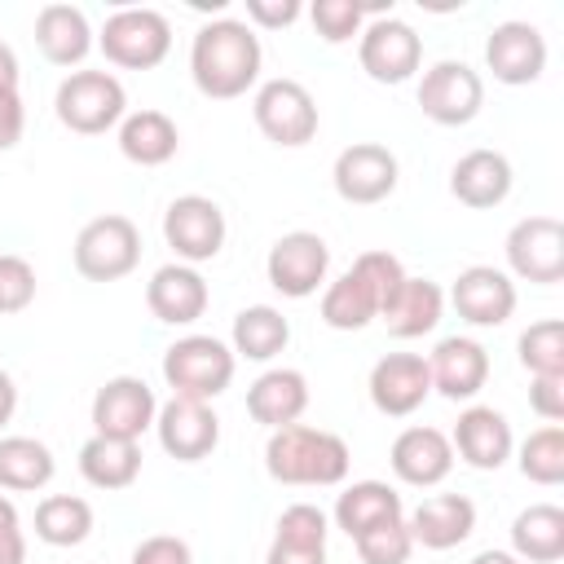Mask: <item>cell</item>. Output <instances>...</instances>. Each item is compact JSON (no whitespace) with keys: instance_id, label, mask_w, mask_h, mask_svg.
Listing matches in <instances>:
<instances>
[{"instance_id":"6da1fadb","label":"cell","mask_w":564,"mask_h":564,"mask_svg":"<svg viewBox=\"0 0 564 564\" xmlns=\"http://www.w3.org/2000/svg\"><path fill=\"white\" fill-rule=\"evenodd\" d=\"M260 35L238 22V18H216V22H203L194 44H189V75H194V88L212 101H234L242 97L247 88H256L260 79Z\"/></svg>"},{"instance_id":"7a4b0ae2","label":"cell","mask_w":564,"mask_h":564,"mask_svg":"<svg viewBox=\"0 0 564 564\" xmlns=\"http://www.w3.org/2000/svg\"><path fill=\"white\" fill-rule=\"evenodd\" d=\"M348 445L335 432L308 427V423H291L278 427L264 445V471L278 485H339L348 476Z\"/></svg>"},{"instance_id":"3957f363","label":"cell","mask_w":564,"mask_h":564,"mask_svg":"<svg viewBox=\"0 0 564 564\" xmlns=\"http://www.w3.org/2000/svg\"><path fill=\"white\" fill-rule=\"evenodd\" d=\"M53 110H57L62 128H70L79 137H101V132L123 123L128 93H123V84L110 70H70L57 84Z\"/></svg>"},{"instance_id":"277c9868","label":"cell","mask_w":564,"mask_h":564,"mask_svg":"<svg viewBox=\"0 0 564 564\" xmlns=\"http://www.w3.org/2000/svg\"><path fill=\"white\" fill-rule=\"evenodd\" d=\"M234 366H238L234 348L220 344L216 335H185L163 352V379L172 397H194V401L220 397L234 383Z\"/></svg>"},{"instance_id":"5b68a950","label":"cell","mask_w":564,"mask_h":564,"mask_svg":"<svg viewBox=\"0 0 564 564\" xmlns=\"http://www.w3.org/2000/svg\"><path fill=\"white\" fill-rule=\"evenodd\" d=\"M141 264V229L119 216L106 212L97 220H88L75 234V269L88 282H119Z\"/></svg>"},{"instance_id":"8992f818","label":"cell","mask_w":564,"mask_h":564,"mask_svg":"<svg viewBox=\"0 0 564 564\" xmlns=\"http://www.w3.org/2000/svg\"><path fill=\"white\" fill-rule=\"evenodd\" d=\"M97 48L110 66L123 70H154L172 53V22L159 9H119L106 18Z\"/></svg>"},{"instance_id":"52a82bcc","label":"cell","mask_w":564,"mask_h":564,"mask_svg":"<svg viewBox=\"0 0 564 564\" xmlns=\"http://www.w3.org/2000/svg\"><path fill=\"white\" fill-rule=\"evenodd\" d=\"M251 115L273 145L295 150L317 137V101L300 79H264L251 97Z\"/></svg>"},{"instance_id":"ba28073f","label":"cell","mask_w":564,"mask_h":564,"mask_svg":"<svg viewBox=\"0 0 564 564\" xmlns=\"http://www.w3.org/2000/svg\"><path fill=\"white\" fill-rule=\"evenodd\" d=\"M419 106H423V115L432 123L463 128L485 106V79L467 62L445 57V62H436V66L423 70V79H419Z\"/></svg>"},{"instance_id":"9c48e42d","label":"cell","mask_w":564,"mask_h":564,"mask_svg":"<svg viewBox=\"0 0 564 564\" xmlns=\"http://www.w3.org/2000/svg\"><path fill=\"white\" fill-rule=\"evenodd\" d=\"M163 238L181 264L216 260L225 247V212L207 194H181L163 212Z\"/></svg>"},{"instance_id":"30bf717a","label":"cell","mask_w":564,"mask_h":564,"mask_svg":"<svg viewBox=\"0 0 564 564\" xmlns=\"http://www.w3.org/2000/svg\"><path fill=\"white\" fill-rule=\"evenodd\" d=\"M357 62L375 84H405L423 62V40L410 22L383 13L357 35Z\"/></svg>"},{"instance_id":"8fae6325","label":"cell","mask_w":564,"mask_h":564,"mask_svg":"<svg viewBox=\"0 0 564 564\" xmlns=\"http://www.w3.org/2000/svg\"><path fill=\"white\" fill-rule=\"evenodd\" d=\"M326 269H330V247H326V238L313 234V229H291V234H282V238L269 247V260H264L269 286L282 291L286 300H308V295L326 282Z\"/></svg>"},{"instance_id":"7c38bea8","label":"cell","mask_w":564,"mask_h":564,"mask_svg":"<svg viewBox=\"0 0 564 564\" xmlns=\"http://www.w3.org/2000/svg\"><path fill=\"white\" fill-rule=\"evenodd\" d=\"M154 414H159L154 388L137 375H115L93 397V436L141 441V432L154 427Z\"/></svg>"},{"instance_id":"4fadbf2b","label":"cell","mask_w":564,"mask_h":564,"mask_svg":"<svg viewBox=\"0 0 564 564\" xmlns=\"http://www.w3.org/2000/svg\"><path fill=\"white\" fill-rule=\"evenodd\" d=\"M397 154L379 141H352L348 150L335 154V167H330V181H335V194L344 203H357V207H370V203H383L392 189H397Z\"/></svg>"},{"instance_id":"5bb4252c","label":"cell","mask_w":564,"mask_h":564,"mask_svg":"<svg viewBox=\"0 0 564 564\" xmlns=\"http://www.w3.org/2000/svg\"><path fill=\"white\" fill-rule=\"evenodd\" d=\"M507 264L516 278L551 286L564 278V225L555 216H524L507 234Z\"/></svg>"},{"instance_id":"9a60e30c","label":"cell","mask_w":564,"mask_h":564,"mask_svg":"<svg viewBox=\"0 0 564 564\" xmlns=\"http://www.w3.org/2000/svg\"><path fill=\"white\" fill-rule=\"evenodd\" d=\"M154 432L163 454H172L176 463H198L220 445V419L212 401H194V397H172L167 405H159Z\"/></svg>"},{"instance_id":"2e32d148","label":"cell","mask_w":564,"mask_h":564,"mask_svg":"<svg viewBox=\"0 0 564 564\" xmlns=\"http://www.w3.org/2000/svg\"><path fill=\"white\" fill-rule=\"evenodd\" d=\"M485 66L498 84H533L546 70V40L533 22H498L485 40Z\"/></svg>"},{"instance_id":"e0dca14e","label":"cell","mask_w":564,"mask_h":564,"mask_svg":"<svg viewBox=\"0 0 564 564\" xmlns=\"http://www.w3.org/2000/svg\"><path fill=\"white\" fill-rule=\"evenodd\" d=\"M366 388H370V401H375L379 414L405 419V414H414V410L427 401V392H432L427 357H419V352H388V357L375 361Z\"/></svg>"},{"instance_id":"ac0fdd59","label":"cell","mask_w":564,"mask_h":564,"mask_svg":"<svg viewBox=\"0 0 564 564\" xmlns=\"http://www.w3.org/2000/svg\"><path fill=\"white\" fill-rule=\"evenodd\" d=\"M449 304L471 326H502L516 313V282L494 264H467L449 286Z\"/></svg>"},{"instance_id":"d6986e66","label":"cell","mask_w":564,"mask_h":564,"mask_svg":"<svg viewBox=\"0 0 564 564\" xmlns=\"http://www.w3.org/2000/svg\"><path fill=\"white\" fill-rule=\"evenodd\" d=\"M449 445H454V454H458L467 467H476V471H498V467L511 458L516 436H511V423H507L502 410H494V405H467V410L458 414V423H454Z\"/></svg>"},{"instance_id":"ffe728a7","label":"cell","mask_w":564,"mask_h":564,"mask_svg":"<svg viewBox=\"0 0 564 564\" xmlns=\"http://www.w3.org/2000/svg\"><path fill=\"white\" fill-rule=\"evenodd\" d=\"M388 463L397 471V480L414 485V489H432L441 485L449 471H454V445L441 427H405L392 449H388Z\"/></svg>"},{"instance_id":"44dd1931","label":"cell","mask_w":564,"mask_h":564,"mask_svg":"<svg viewBox=\"0 0 564 564\" xmlns=\"http://www.w3.org/2000/svg\"><path fill=\"white\" fill-rule=\"evenodd\" d=\"M427 375H432V388L449 401H471L485 383H489V352L485 344L467 339V335H449L432 348L427 357Z\"/></svg>"},{"instance_id":"7402d4cb","label":"cell","mask_w":564,"mask_h":564,"mask_svg":"<svg viewBox=\"0 0 564 564\" xmlns=\"http://www.w3.org/2000/svg\"><path fill=\"white\" fill-rule=\"evenodd\" d=\"M207 282H203V273L194 269V264H163V269H154V278L145 282V304H150V313L159 317V322H167V326H189V322H198L203 313H207Z\"/></svg>"},{"instance_id":"603a6c76","label":"cell","mask_w":564,"mask_h":564,"mask_svg":"<svg viewBox=\"0 0 564 564\" xmlns=\"http://www.w3.org/2000/svg\"><path fill=\"white\" fill-rule=\"evenodd\" d=\"M405 529H410L414 546L449 551V546H458V542L471 538V529H476V502L463 498V494H432V498H423L410 511Z\"/></svg>"},{"instance_id":"cb8c5ba5","label":"cell","mask_w":564,"mask_h":564,"mask_svg":"<svg viewBox=\"0 0 564 564\" xmlns=\"http://www.w3.org/2000/svg\"><path fill=\"white\" fill-rule=\"evenodd\" d=\"M511 181H516V176H511L507 154H498V150H467V154L454 163V172H449V194H454L463 207L485 212V207L507 203Z\"/></svg>"},{"instance_id":"d4e9b609","label":"cell","mask_w":564,"mask_h":564,"mask_svg":"<svg viewBox=\"0 0 564 564\" xmlns=\"http://www.w3.org/2000/svg\"><path fill=\"white\" fill-rule=\"evenodd\" d=\"M304 410H308V379H304L300 370H291V366L264 370V375L247 388V414H251L256 423H264L269 432L300 423Z\"/></svg>"},{"instance_id":"484cf974","label":"cell","mask_w":564,"mask_h":564,"mask_svg":"<svg viewBox=\"0 0 564 564\" xmlns=\"http://www.w3.org/2000/svg\"><path fill=\"white\" fill-rule=\"evenodd\" d=\"M441 313H445V291H441L432 278H410V273H405V282L397 286V295L379 308L383 326H388L397 339H419V335L436 330Z\"/></svg>"},{"instance_id":"4316f807","label":"cell","mask_w":564,"mask_h":564,"mask_svg":"<svg viewBox=\"0 0 564 564\" xmlns=\"http://www.w3.org/2000/svg\"><path fill=\"white\" fill-rule=\"evenodd\" d=\"M35 44L53 66H79L93 48V26L75 4H44L35 13Z\"/></svg>"},{"instance_id":"83f0119b","label":"cell","mask_w":564,"mask_h":564,"mask_svg":"<svg viewBox=\"0 0 564 564\" xmlns=\"http://www.w3.org/2000/svg\"><path fill=\"white\" fill-rule=\"evenodd\" d=\"M405 507H401V494L383 480H352L339 498H335V524L357 542L361 533L388 524V520H401Z\"/></svg>"},{"instance_id":"f1b7e54d","label":"cell","mask_w":564,"mask_h":564,"mask_svg":"<svg viewBox=\"0 0 564 564\" xmlns=\"http://www.w3.org/2000/svg\"><path fill=\"white\" fill-rule=\"evenodd\" d=\"M181 150V132L163 110H132L119 123V154L137 167H163L167 159H176Z\"/></svg>"},{"instance_id":"f546056e","label":"cell","mask_w":564,"mask_h":564,"mask_svg":"<svg viewBox=\"0 0 564 564\" xmlns=\"http://www.w3.org/2000/svg\"><path fill=\"white\" fill-rule=\"evenodd\" d=\"M511 555L520 564L564 560V511L555 502H533L511 520Z\"/></svg>"},{"instance_id":"4dcf8cb0","label":"cell","mask_w":564,"mask_h":564,"mask_svg":"<svg viewBox=\"0 0 564 564\" xmlns=\"http://www.w3.org/2000/svg\"><path fill=\"white\" fill-rule=\"evenodd\" d=\"M79 476L93 489H128L141 476V445L115 436H88L79 445Z\"/></svg>"},{"instance_id":"1f68e13d","label":"cell","mask_w":564,"mask_h":564,"mask_svg":"<svg viewBox=\"0 0 564 564\" xmlns=\"http://www.w3.org/2000/svg\"><path fill=\"white\" fill-rule=\"evenodd\" d=\"M234 357H247V361H273L286 344H291V322L282 317V308L273 304H251L234 317Z\"/></svg>"},{"instance_id":"d6a6232c","label":"cell","mask_w":564,"mask_h":564,"mask_svg":"<svg viewBox=\"0 0 564 564\" xmlns=\"http://www.w3.org/2000/svg\"><path fill=\"white\" fill-rule=\"evenodd\" d=\"M53 449L35 436H0V489L35 494L53 480Z\"/></svg>"},{"instance_id":"836d02e7","label":"cell","mask_w":564,"mask_h":564,"mask_svg":"<svg viewBox=\"0 0 564 564\" xmlns=\"http://www.w3.org/2000/svg\"><path fill=\"white\" fill-rule=\"evenodd\" d=\"M375 317H379V295H375V286H370L357 269L339 273V278L322 291V322H326L330 330H361V326H370Z\"/></svg>"},{"instance_id":"e575fe53","label":"cell","mask_w":564,"mask_h":564,"mask_svg":"<svg viewBox=\"0 0 564 564\" xmlns=\"http://www.w3.org/2000/svg\"><path fill=\"white\" fill-rule=\"evenodd\" d=\"M93 533V507L75 494H48L35 507V538L48 546H79Z\"/></svg>"},{"instance_id":"d590c367","label":"cell","mask_w":564,"mask_h":564,"mask_svg":"<svg viewBox=\"0 0 564 564\" xmlns=\"http://www.w3.org/2000/svg\"><path fill=\"white\" fill-rule=\"evenodd\" d=\"M520 476L533 485H560L564 480V432L560 423H546L538 432H529V441L520 445Z\"/></svg>"},{"instance_id":"8d00e7d4","label":"cell","mask_w":564,"mask_h":564,"mask_svg":"<svg viewBox=\"0 0 564 564\" xmlns=\"http://www.w3.org/2000/svg\"><path fill=\"white\" fill-rule=\"evenodd\" d=\"M520 366L529 375H564V322L542 317L520 335Z\"/></svg>"},{"instance_id":"74e56055","label":"cell","mask_w":564,"mask_h":564,"mask_svg":"<svg viewBox=\"0 0 564 564\" xmlns=\"http://www.w3.org/2000/svg\"><path fill=\"white\" fill-rule=\"evenodd\" d=\"M410 551H414V538L405 529V516L401 520H388V524H379V529H370V533L357 538L361 564H405Z\"/></svg>"},{"instance_id":"f35d334b","label":"cell","mask_w":564,"mask_h":564,"mask_svg":"<svg viewBox=\"0 0 564 564\" xmlns=\"http://www.w3.org/2000/svg\"><path fill=\"white\" fill-rule=\"evenodd\" d=\"M326 511L313 507V502H291L282 516H278V533L273 542H286V546H326Z\"/></svg>"},{"instance_id":"ab89813d","label":"cell","mask_w":564,"mask_h":564,"mask_svg":"<svg viewBox=\"0 0 564 564\" xmlns=\"http://www.w3.org/2000/svg\"><path fill=\"white\" fill-rule=\"evenodd\" d=\"M308 18H313V26H317V35H322L326 44H344V40L361 35L366 9H361L357 0H317V4L308 9Z\"/></svg>"},{"instance_id":"60d3db41","label":"cell","mask_w":564,"mask_h":564,"mask_svg":"<svg viewBox=\"0 0 564 564\" xmlns=\"http://www.w3.org/2000/svg\"><path fill=\"white\" fill-rule=\"evenodd\" d=\"M35 300V269L22 256H0V317L31 308Z\"/></svg>"},{"instance_id":"b9f144b4","label":"cell","mask_w":564,"mask_h":564,"mask_svg":"<svg viewBox=\"0 0 564 564\" xmlns=\"http://www.w3.org/2000/svg\"><path fill=\"white\" fill-rule=\"evenodd\" d=\"M352 269L375 286V295H379V308L397 295V286L405 282V269H401V260L392 256V251H361L357 260H352Z\"/></svg>"},{"instance_id":"7bdbcfd3","label":"cell","mask_w":564,"mask_h":564,"mask_svg":"<svg viewBox=\"0 0 564 564\" xmlns=\"http://www.w3.org/2000/svg\"><path fill=\"white\" fill-rule=\"evenodd\" d=\"M529 405L538 419L560 423L564 419V375H533L529 383Z\"/></svg>"},{"instance_id":"ee69618b","label":"cell","mask_w":564,"mask_h":564,"mask_svg":"<svg viewBox=\"0 0 564 564\" xmlns=\"http://www.w3.org/2000/svg\"><path fill=\"white\" fill-rule=\"evenodd\" d=\"M128 564H194V555H189V546H185L181 538L154 533V538H145V542L132 551Z\"/></svg>"},{"instance_id":"f6af8a7d","label":"cell","mask_w":564,"mask_h":564,"mask_svg":"<svg viewBox=\"0 0 564 564\" xmlns=\"http://www.w3.org/2000/svg\"><path fill=\"white\" fill-rule=\"evenodd\" d=\"M300 13H304L300 0H247V26L256 22V26H264V31H282V26H291Z\"/></svg>"},{"instance_id":"bcb514c9","label":"cell","mask_w":564,"mask_h":564,"mask_svg":"<svg viewBox=\"0 0 564 564\" xmlns=\"http://www.w3.org/2000/svg\"><path fill=\"white\" fill-rule=\"evenodd\" d=\"M0 564H26L22 520H18V507L4 494H0Z\"/></svg>"},{"instance_id":"7dc6e473","label":"cell","mask_w":564,"mask_h":564,"mask_svg":"<svg viewBox=\"0 0 564 564\" xmlns=\"http://www.w3.org/2000/svg\"><path fill=\"white\" fill-rule=\"evenodd\" d=\"M22 128H26V106H22V93L9 88L0 93V154L13 150L22 141Z\"/></svg>"},{"instance_id":"c3c4849f","label":"cell","mask_w":564,"mask_h":564,"mask_svg":"<svg viewBox=\"0 0 564 564\" xmlns=\"http://www.w3.org/2000/svg\"><path fill=\"white\" fill-rule=\"evenodd\" d=\"M264 564H326V546H286V542H273Z\"/></svg>"},{"instance_id":"681fc988","label":"cell","mask_w":564,"mask_h":564,"mask_svg":"<svg viewBox=\"0 0 564 564\" xmlns=\"http://www.w3.org/2000/svg\"><path fill=\"white\" fill-rule=\"evenodd\" d=\"M18 75H22V70H18V53H13V48L0 40V93L18 88Z\"/></svg>"},{"instance_id":"f907efd6","label":"cell","mask_w":564,"mask_h":564,"mask_svg":"<svg viewBox=\"0 0 564 564\" xmlns=\"http://www.w3.org/2000/svg\"><path fill=\"white\" fill-rule=\"evenodd\" d=\"M13 410H18V388H13L9 370H0V427L13 419Z\"/></svg>"},{"instance_id":"816d5d0a","label":"cell","mask_w":564,"mask_h":564,"mask_svg":"<svg viewBox=\"0 0 564 564\" xmlns=\"http://www.w3.org/2000/svg\"><path fill=\"white\" fill-rule=\"evenodd\" d=\"M471 564H520V560H516L511 551H480Z\"/></svg>"}]
</instances>
